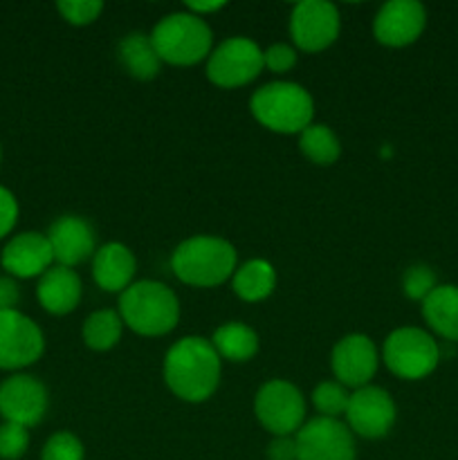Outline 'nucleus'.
<instances>
[{
	"mask_svg": "<svg viewBox=\"0 0 458 460\" xmlns=\"http://www.w3.org/2000/svg\"><path fill=\"white\" fill-rule=\"evenodd\" d=\"M57 9L70 25L81 27L97 21L99 13L103 12V3L101 0H61Z\"/></svg>",
	"mask_w": 458,
	"mask_h": 460,
	"instance_id": "30",
	"label": "nucleus"
},
{
	"mask_svg": "<svg viewBox=\"0 0 458 460\" xmlns=\"http://www.w3.org/2000/svg\"><path fill=\"white\" fill-rule=\"evenodd\" d=\"M124 326L142 337H162L180 322V301L171 288L157 281H135L119 296Z\"/></svg>",
	"mask_w": 458,
	"mask_h": 460,
	"instance_id": "3",
	"label": "nucleus"
},
{
	"mask_svg": "<svg viewBox=\"0 0 458 460\" xmlns=\"http://www.w3.org/2000/svg\"><path fill=\"white\" fill-rule=\"evenodd\" d=\"M135 272H137V259L121 243H106L94 252L92 277L101 290L121 295L135 283Z\"/></svg>",
	"mask_w": 458,
	"mask_h": 460,
	"instance_id": "18",
	"label": "nucleus"
},
{
	"mask_svg": "<svg viewBox=\"0 0 458 460\" xmlns=\"http://www.w3.org/2000/svg\"><path fill=\"white\" fill-rule=\"evenodd\" d=\"M121 331H124V322L121 314L115 310H97L90 314L84 323V341L88 349L92 350H110L121 340Z\"/></svg>",
	"mask_w": 458,
	"mask_h": 460,
	"instance_id": "25",
	"label": "nucleus"
},
{
	"mask_svg": "<svg viewBox=\"0 0 458 460\" xmlns=\"http://www.w3.org/2000/svg\"><path fill=\"white\" fill-rule=\"evenodd\" d=\"M377 349L366 335H346L344 340L337 341L330 355V368L332 376L337 377L339 385L346 389H362V386L371 385L373 376L377 373Z\"/></svg>",
	"mask_w": 458,
	"mask_h": 460,
	"instance_id": "14",
	"label": "nucleus"
},
{
	"mask_svg": "<svg viewBox=\"0 0 458 460\" xmlns=\"http://www.w3.org/2000/svg\"><path fill=\"white\" fill-rule=\"evenodd\" d=\"M30 447V431L13 422H3L0 425V458L18 460L25 456Z\"/></svg>",
	"mask_w": 458,
	"mask_h": 460,
	"instance_id": "29",
	"label": "nucleus"
},
{
	"mask_svg": "<svg viewBox=\"0 0 458 460\" xmlns=\"http://www.w3.org/2000/svg\"><path fill=\"white\" fill-rule=\"evenodd\" d=\"M232 288L238 299L247 301V304L263 301L277 288V270L268 261L251 259L242 263L241 268H236L232 277Z\"/></svg>",
	"mask_w": 458,
	"mask_h": 460,
	"instance_id": "21",
	"label": "nucleus"
},
{
	"mask_svg": "<svg viewBox=\"0 0 458 460\" xmlns=\"http://www.w3.org/2000/svg\"><path fill=\"white\" fill-rule=\"evenodd\" d=\"M296 460H355L353 431L332 418H313L295 436Z\"/></svg>",
	"mask_w": 458,
	"mask_h": 460,
	"instance_id": "11",
	"label": "nucleus"
},
{
	"mask_svg": "<svg viewBox=\"0 0 458 460\" xmlns=\"http://www.w3.org/2000/svg\"><path fill=\"white\" fill-rule=\"evenodd\" d=\"M422 319L447 341H458V286L443 283L422 301Z\"/></svg>",
	"mask_w": 458,
	"mask_h": 460,
	"instance_id": "20",
	"label": "nucleus"
},
{
	"mask_svg": "<svg viewBox=\"0 0 458 460\" xmlns=\"http://www.w3.org/2000/svg\"><path fill=\"white\" fill-rule=\"evenodd\" d=\"M45 236L52 245L54 261L63 268H75L97 252L94 250L97 238H94L92 225L79 216H61L58 220H54Z\"/></svg>",
	"mask_w": 458,
	"mask_h": 460,
	"instance_id": "16",
	"label": "nucleus"
},
{
	"mask_svg": "<svg viewBox=\"0 0 458 460\" xmlns=\"http://www.w3.org/2000/svg\"><path fill=\"white\" fill-rule=\"evenodd\" d=\"M263 67V49L247 36H232L207 58V79L218 88H241L251 84Z\"/></svg>",
	"mask_w": 458,
	"mask_h": 460,
	"instance_id": "7",
	"label": "nucleus"
},
{
	"mask_svg": "<svg viewBox=\"0 0 458 460\" xmlns=\"http://www.w3.org/2000/svg\"><path fill=\"white\" fill-rule=\"evenodd\" d=\"M119 61L130 76L148 81L160 75L162 58L157 57L155 48L151 43V36H144L133 31L119 43Z\"/></svg>",
	"mask_w": 458,
	"mask_h": 460,
	"instance_id": "23",
	"label": "nucleus"
},
{
	"mask_svg": "<svg viewBox=\"0 0 458 460\" xmlns=\"http://www.w3.org/2000/svg\"><path fill=\"white\" fill-rule=\"evenodd\" d=\"M45 337L39 323L18 310H0V368L18 371L39 362Z\"/></svg>",
	"mask_w": 458,
	"mask_h": 460,
	"instance_id": "9",
	"label": "nucleus"
},
{
	"mask_svg": "<svg viewBox=\"0 0 458 460\" xmlns=\"http://www.w3.org/2000/svg\"><path fill=\"white\" fill-rule=\"evenodd\" d=\"M269 460H296V443L292 436L286 438H274L268 449Z\"/></svg>",
	"mask_w": 458,
	"mask_h": 460,
	"instance_id": "33",
	"label": "nucleus"
},
{
	"mask_svg": "<svg viewBox=\"0 0 458 460\" xmlns=\"http://www.w3.org/2000/svg\"><path fill=\"white\" fill-rule=\"evenodd\" d=\"M254 413L277 438L296 436L305 420V400L292 382L269 380L256 391Z\"/></svg>",
	"mask_w": 458,
	"mask_h": 460,
	"instance_id": "8",
	"label": "nucleus"
},
{
	"mask_svg": "<svg viewBox=\"0 0 458 460\" xmlns=\"http://www.w3.org/2000/svg\"><path fill=\"white\" fill-rule=\"evenodd\" d=\"M52 245H49L48 236L39 232L16 234L4 245L3 256H0L3 268L18 279L43 277L52 268Z\"/></svg>",
	"mask_w": 458,
	"mask_h": 460,
	"instance_id": "17",
	"label": "nucleus"
},
{
	"mask_svg": "<svg viewBox=\"0 0 458 460\" xmlns=\"http://www.w3.org/2000/svg\"><path fill=\"white\" fill-rule=\"evenodd\" d=\"M382 359L400 380H422L438 367L440 346L422 328L404 326L386 337L382 346Z\"/></svg>",
	"mask_w": 458,
	"mask_h": 460,
	"instance_id": "6",
	"label": "nucleus"
},
{
	"mask_svg": "<svg viewBox=\"0 0 458 460\" xmlns=\"http://www.w3.org/2000/svg\"><path fill=\"white\" fill-rule=\"evenodd\" d=\"M211 344L220 359L233 364L250 362L259 353V335L242 322H227L216 328Z\"/></svg>",
	"mask_w": 458,
	"mask_h": 460,
	"instance_id": "22",
	"label": "nucleus"
},
{
	"mask_svg": "<svg viewBox=\"0 0 458 460\" xmlns=\"http://www.w3.org/2000/svg\"><path fill=\"white\" fill-rule=\"evenodd\" d=\"M40 460H85L84 443L70 431H58L45 443Z\"/></svg>",
	"mask_w": 458,
	"mask_h": 460,
	"instance_id": "28",
	"label": "nucleus"
},
{
	"mask_svg": "<svg viewBox=\"0 0 458 460\" xmlns=\"http://www.w3.org/2000/svg\"><path fill=\"white\" fill-rule=\"evenodd\" d=\"M81 295H84V286H81L79 274L72 268H63V265H54L48 272L40 277L39 288H36V296L43 310L49 314H67L79 305Z\"/></svg>",
	"mask_w": 458,
	"mask_h": 460,
	"instance_id": "19",
	"label": "nucleus"
},
{
	"mask_svg": "<svg viewBox=\"0 0 458 460\" xmlns=\"http://www.w3.org/2000/svg\"><path fill=\"white\" fill-rule=\"evenodd\" d=\"M220 362L211 340L182 337L164 358L166 386L184 402H205L218 389Z\"/></svg>",
	"mask_w": 458,
	"mask_h": 460,
	"instance_id": "1",
	"label": "nucleus"
},
{
	"mask_svg": "<svg viewBox=\"0 0 458 460\" xmlns=\"http://www.w3.org/2000/svg\"><path fill=\"white\" fill-rule=\"evenodd\" d=\"M346 427L362 438H384L395 425V402L382 386H362L350 394Z\"/></svg>",
	"mask_w": 458,
	"mask_h": 460,
	"instance_id": "12",
	"label": "nucleus"
},
{
	"mask_svg": "<svg viewBox=\"0 0 458 460\" xmlns=\"http://www.w3.org/2000/svg\"><path fill=\"white\" fill-rule=\"evenodd\" d=\"M225 3H218V0H214V3H196V0H191V3H187V9L191 13H196V16H205V13H214L218 12V9H223Z\"/></svg>",
	"mask_w": 458,
	"mask_h": 460,
	"instance_id": "35",
	"label": "nucleus"
},
{
	"mask_svg": "<svg viewBox=\"0 0 458 460\" xmlns=\"http://www.w3.org/2000/svg\"><path fill=\"white\" fill-rule=\"evenodd\" d=\"M263 63L269 72H274V75L290 72L292 67L296 66V49L286 43L269 45V48L263 52Z\"/></svg>",
	"mask_w": 458,
	"mask_h": 460,
	"instance_id": "31",
	"label": "nucleus"
},
{
	"mask_svg": "<svg viewBox=\"0 0 458 460\" xmlns=\"http://www.w3.org/2000/svg\"><path fill=\"white\" fill-rule=\"evenodd\" d=\"M427 25V12L418 0L384 3L373 21V34L386 48H404L420 39Z\"/></svg>",
	"mask_w": 458,
	"mask_h": 460,
	"instance_id": "15",
	"label": "nucleus"
},
{
	"mask_svg": "<svg viewBox=\"0 0 458 460\" xmlns=\"http://www.w3.org/2000/svg\"><path fill=\"white\" fill-rule=\"evenodd\" d=\"M18 299H21V290H18L16 281L9 277H0V310H16Z\"/></svg>",
	"mask_w": 458,
	"mask_h": 460,
	"instance_id": "34",
	"label": "nucleus"
},
{
	"mask_svg": "<svg viewBox=\"0 0 458 460\" xmlns=\"http://www.w3.org/2000/svg\"><path fill=\"white\" fill-rule=\"evenodd\" d=\"M350 394L344 385L339 382H321L319 386H314L313 391V404L319 411L321 418H332L337 420L339 416H344L346 409H348Z\"/></svg>",
	"mask_w": 458,
	"mask_h": 460,
	"instance_id": "26",
	"label": "nucleus"
},
{
	"mask_svg": "<svg viewBox=\"0 0 458 460\" xmlns=\"http://www.w3.org/2000/svg\"><path fill=\"white\" fill-rule=\"evenodd\" d=\"M18 220V202L9 189L0 187V238L7 236Z\"/></svg>",
	"mask_w": 458,
	"mask_h": 460,
	"instance_id": "32",
	"label": "nucleus"
},
{
	"mask_svg": "<svg viewBox=\"0 0 458 460\" xmlns=\"http://www.w3.org/2000/svg\"><path fill=\"white\" fill-rule=\"evenodd\" d=\"M171 268L187 286H223L236 272V247L218 236H191L175 247Z\"/></svg>",
	"mask_w": 458,
	"mask_h": 460,
	"instance_id": "2",
	"label": "nucleus"
},
{
	"mask_svg": "<svg viewBox=\"0 0 458 460\" xmlns=\"http://www.w3.org/2000/svg\"><path fill=\"white\" fill-rule=\"evenodd\" d=\"M251 115L268 130L281 135L304 133L314 117V102L308 90L292 81H272L251 94Z\"/></svg>",
	"mask_w": 458,
	"mask_h": 460,
	"instance_id": "4",
	"label": "nucleus"
},
{
	"mask_svg": "<svg viewBox=\"0 0 458 460\" xmlns=\"http://www.w3.org/2000/svg\"><path fill=\"white\" fill-rule=\"evenodd\" d=\"M339 30V12L328 0H304L292 9L290 36L301 52H323L335 43Z\"/></svg>",
	"mask_w": 458,
	"mask_h": 460,
	"instance_id": "10",
	"label": "nucleus"
},
{
	"mask_svg": "<svg viewBox=\"0 0 458 460\" xmlns=\"http://www.w3.org/2000/svg\"><path fill=\"white\" fill-rule=\"evenodd\" d=\"M299 151L308 157L313 164L330 166L339 160L341 144L339 137L328 128L326 124H310L299 135Z\"/></svg>",
	"mask_w": 458,
	"mask_h": 460,
	"instance_id": "24",
	"label": "nucleus"
},
{
	"mask_svg": "<svg viewBox=\"0 0 458 460\" xmlns=\"http://www.w3.org/2000/svg\"><path fill=\"white\" fill-rule=\"evenodd\" d=\"M438 281H436V272L429 265H411L407 268V272L402 274V290L409 299L413 301H425L431 292L436 290Z\"/></svg>",
	"mask_w": 458,
	"mask_h": 460,
	"instance_id": "27",
	"label": "nucleus"
},
{
	"mask_svg": "<svg viewBox=\"0 0 458 460\" xmlns=\"http://www.w3.org/2000/svg\"><path fill=\"white\" fill-rule=\"evenodd\" d=\"M0 160H3V151H0Z\"/></svg>",
	"mask_w": 458,
	"mask_h": 460,
	"instance_id": "36",
	"label": "nucleus"
},
{
	"mask_svg": "<svg viewBox=\"0 0 458 460\" xmlns=\"http://www.w3.org/2000/svg\"><path fill=\"white\" fill-rule=\"evenodd\" d=\"M48 411V389L36 377L18 373L0 385V416L25 429L36 427Z\"/></svg>",
	"mask_w": 458,
	"mask_h": 460,
	"instance_id": "13",
	"label": "nucleus"
},
{
	"mask_svg": "<svg viewBox=\"0 0 458 460\" xmlns=\"http://www.w3.org/2000/svg\"><path fill=\"white\" fill-rule=\"evenodd\" d=\"M151 43L162 63L187 67L209 58L214 31L205 18L191 12H175L153 27Z\"/></svg>",
	"mask_w": 458,
	"mask_h": 460,
	"instance_id": "5",
	"label": "nucleus"
}]
</instances>
